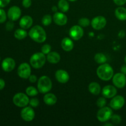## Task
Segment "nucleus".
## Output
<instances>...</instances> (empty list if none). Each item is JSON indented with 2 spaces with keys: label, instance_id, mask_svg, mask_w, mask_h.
<instances>
[{
  "label": "nucleus",
  "instance_id": "4468645a",
  "mask_svg": "<svg viewBox=\"0 0 126 126\" xmlns=\"http://www.w3.org/2000/svg\"><path fill=\"white\" fill-rule=\"evenodd\" d=\"M16 66V62L11 57H7L2 60L1 63L2 69L6 72H11Z\"/></svg>",
  "mask_w": 126,
  "mask_h": 126
},
{
  "label": "nucleus",
  "instance_id": "c9c22d12",
  "mask_svg": "<svg viewBox=\"0 0 126 126\" xmlns=\"http://www.w3.org/2000/svg\"><path fill=\"white\" fill-rule=\"evenodd\" d=\"M14 24L13 23V21H9V22H7V23L6 25V30L8 31L12 30L14 28Z\"/></svg>",
  "mask_w": 126,
  "mask_h": 126
},
{
  "label": "nucleus",
  "instance_id": "37998d69",
  "mask_svg": "<svg viewBox=\"0 0 126 126\" xmlns=\"http://www.w3.org/2000/svg\"><path fill=\"white\" fill-rule=\"evenodd\" d=\"M105 126H113V124H106Z\"/></svg>",
  "mask_w": 126,
  "mask_h": 126
},
{
  "label": "nucleus",
  "instance_id": "5701e85b",
  "mask_svg": "<svg viewBox=\"0 0 126 126\" xmlns=\"http://www.w3.org/2000/svg\"><path fill=\"white\" fill-rule=\"evenodd\" d=\"M89 91L92 94L98 95L101 92V87L99 84L96 82H92L89 85Z\"/></svg>",
  "mask_w": 126,
  "mask_h": 126
},
{
  "label": "nucleus",
  "instance_id": "20e7f679",
  "mask_svg": "<svg viewBox=\"0 0 126 126\" xmlns=\"http://www.w3.org/2000/svg\"><path fill=\"white\" fill-rule=\"evenodd\" d=\"M38 89L41 94H46L51 90L52 87V81L48 76H42L38 81Z\"/></svg>",
  "mask_w": 126,
  "mask_h": 126
},
{
  "label": "nucleus",
  "instance_id": "a19ab883",
  "mask_svg": "<svg viewBox=\"0 0 126 126\" xmlns=\"http://www.w3.org/2000/svg\"><path fill=\"white\" fill-rule=\"evenodd\" d=\"M121 72L126 75V65H124L121 68Z\"/></svg>",
  "mask_w": 126,
  "mask_h": 126
},
{
  "label": "nucleus",
  "instance_id": "49530a36",
  "mask_svg": "<svg viewBox=\"0 0 126 126\" xmlns=\"http://www.w3.org/2000/svg\"><path fill=\"white\" fill-rule=\"evenodd\" d=\"M0 60H1V57H0Z\"/></svg>",
  "mask_w": 126,
  "mask_h": 126
},
{
  "label": "nucleus",
  "instance_id": "412c9836",
  "mask_svg": "<svg viewBox=\"0 0 126 126\" xmlns=\"http://www.w3.org/2000/svg\"><path fill=\"white\" fill-rule=\"evenodd\" d=\"M44 103L47 105H54L56 103L57 101V98L54 95V94L52 93H46V94L44 95L43 98Z\"/></svg>",
  "mask_w": 126,
  "mask_h": 126
},
{
  "label": "nucleus",
  "instance_id": "7c9ffc66",
  "mask_svg": "<svg viewBox=\"0 0 126 126\" xmlns=\"http://www.w3.org/2000/svg\"><path fill=\"white\" fill-rule=\"evenodd\" d=\"M110 119L111 120L112 123H113L115 124H119V123L121 122L122 118L119 115H118V114H114V115H112Z\"/></svg>",
  "mask_w": 126,
  "mask_h": 126
},
{
  "label": "nucleus",
  "instance_id": "39448f33",
  "mask_svg": "<svg viewBox=\"0 0 126 126\" xmlns=\"http://www.w3.org/2000/svg\"><path fill=\"white\" fill-rule=\"evenodd\" d=\"M113 115V111L110 107H104L98 110L97 114V118L99 121L102 123L108 121L111 119Z\"/></svg>",
  "mask_w": 126,
  "mask_h": 126
},
{
  "label": "nucleus",
  "instance_id": "cd10ccee",
  "mask_svg": "<svg viewBox=\"0 0 126 126\" xmlns=\"http://www.w3.org/2000/svg\"><path fill=\"white\" fill-rule=\"evenodd\" d=\"M52 18L50 15H45L42 18V24L44 26H48L52 23Z\"/></svg>",
  "mask_w": 126,
  "mask_h": 126
},
{
  "label": "nucleus",
  "instance_id": "a211bd4d",
  "mask_svg": "<svg viewBox=\"0 0 126 126\" xmlns=\"http://www.w3.org/2000/svg\"><path fill=\"white\" fill-rule=\"evenodd\" d=\"M33 24V18L29 16H25L20 20V27L23 29H28Z\"/></svg>",
  "mask_w": 126,
  "mask_h": 126
},
{
  "label": "nucleus",
  "instance_id": "79ce46f5",
  "mask_svg": "<svg viewBox=\"0 0 126 126\" xmlns=\"http://www.w3.org/2000/svg\"><path fill=\"white\" fill-rule=\"evenodd\" d=\"M57 9L58 8L57 7H55V6H53V7H52V11H54V12H57Z\"/></svg>",
  "mask_w": 126,
  "mask_h": 126
},
{
  "label": "nucleus",
  "instance_id": "a18cd8bd",
  "mask_svg": "<svg viewBox=\"0 0 126 126\" xmlns=\"http://www.w3.org/2000/svg\"><path fill=\"white\" fill-rule=\"evenodd\" d=\"M124 61H125V63H126V57H125V59H124Z\"/></svg>",
  "mask_w": 126,
  "mask_h": 126
},
{
  "label": "nucleus",
  "instance_id": "c03bdc74",
  "mask_svg": "<svg viewBox=\"0 0 126 126\" xmlns=\"http://www.w3.org/2000/svg\"><path fill=\"white\" fill-rule=\"evenodd\" d=\"M69 1H71V2H73V1H77V0H68Z\"/></svg>",
  "mask_w": 126,
  "mask_h": 126
},
{
  "label": "nucleus",
  "instance_id": "f03ea898",
  "mask_svg": "<svg viewBox=\"0 0 126 126\" xmlns=\"http://www.w3.org/2000/svg\"><path fill=\"white\" fill-rule=\"evenodd\" d=\"M114 71L111 66L108 63L101 64L97 70V75L103 81H109L113 78Z\"/></svg>",
  "mask_w": 126,
  "mask_h": 126
},
{
  "label": "nucleus",
  "instance_id": "6e6552de",
  "mask_svg": "<svg viewBox=\"0 0 126 126\" xmlns=\"http://www.w3.org/2000/svg\"><path fill=\"white\" fill-rule=\"evenodd\" d=\"M113 83L117 88H124L126 85V75L122 73H118L114 75L113 76Z\"/></svg>",
  "mask_w": 126,
  "mask_h": 126
},
{
  "label": "nucleus",
  "instance_id": "58836bf2",
  "mask_svg": "<svg viewBox=\"0 0 126 126\" xmlns=\"http://www.w3.org/2000/svg\"><path fill=\"white\" fill-rule=\"evenodd\" d=\"M28 79H29L30 82L32 83H34L37 81V77L36 75H30Z\"/></svg>",
  "mask_w": 126,
  "mask_h": 126
},
{
  "label": "nucleus",
  "instance_id": "f8f14e48",
  "mask_svg": "<svg viewBox=\"0 0 126 126\" xmlns=\"http://www.w3.org/2000/svg\"><path fill=\"white\" fill-rule=\"evenodd\" d=\"M91 23L94 29L99 30L105 27L107 25V20L103 16H97L92 20Z\"/></svg>",
  "mask_w": 126,
  "mask_h": 126
},
{
  "label": "nucleus",
  "instance_id": "0eeeda50",
  "mask_svg": "<svg viewBox=\"0 0 126 126\" xmlns=\"http://www.w3.org/2000/svg\"><path fill=\"white\" fill-rule=\"evenodd\" d=\"M31 67L27 63H23L20 64L17 69V73L18 76L22 79H28L31 75Z\"/></svg>",
  "mask_w": 126,
  "mask_h": 126
},
{
  "label": "nucleus",
  "instance_id": "423d86ee",
  "mask_svg": "<svg viewBox=\"0 0 126 126\" xmlns=\"http://www.w3.org/2000/svg\"><path fill=\"white\" fill-rule=\"evenodd\" d=\"M12 100L15 105L20 108L27 107L30 102L28 95L23 93L16 94L14 96Z\"/></svg>",
  "mask_w": 126,
  "mask_h": 126
},
{
  "label": "nucleus",
  "instance_id": "b1692460",
  "mask_svg": "<svg viewBox=\"0 0 126 126\" xmlns=\"http://www.w3.org/2000/svg\"><path fill=\"white\" fill-rule=\"evenodd\" d=\"M27 31L25 30L23 28H19V29L16 30L14 33V36L16 39H23L27 36Z\"/></svg>",
  "mask_w": 126,
  "mask_h": 126
},
{
  "label": "nucleus",
  "instance_id": "9d476101",
  "mask_svg": "<svg viewBox=\"0 0 126 126\" xmlns=\"http://www.w3.org/2000/svg\"><path fill=\"white\" fill-rule=\"evenodd\" d=\"M124 104H125V99L121 95H115L112 98V100L110 103L111 108L115 110H120L124 107Z\"/></svg>",
  "mask_w": 126,
  "mask_h": 126
},
{
  "label": "nucleus",
  "instance_id": "4be33fe9",
  "mask_svg": "<svg viewBox=\"0 0 126 126\" xmlns=\"http://www.w3.org/2000/svg\"><path fill=\"white\" fill-rule=\"evenodd\" d=\"M115 16L119 20H126V8L121 6L116 8L115 10Z\"/></svg>",
  "mask_w": 126,
  "mask_h": 126
},
{
  "label": "nucleus",
  "instance_id": "aec40b11",
  "mask_svg": "<svg viewBox=\"0 0 126 126\" xmlns=\"http://www.w3.org/2000/svg\"><path fill=\"white\" fill-rule=\"evenodd\" d=\"M46 59L49 63L56 64L60 60V55L57 52H50L46 57Z\"/></svg>",
  "mask_w": 126,
  "mask_h": 126
},
{
  "label": "nucleus",
  "instance_id": "bb28decb",
  "mask_svg": "<svg viewBox=\"0 0 126 126\" xmlns=\"http://www.w3.org/2000/svg\"><path fill=\"white\" fill-rule=\"evenodd\" d=\"M38 92L39 91H38L33 86H29L26 89V94L27 95L30 96V97H34V96L37 95Z\"/></svg>",
  "mask_w": 126,
  "mask_h": 126
},
{
  "label": "nucleus",
  "instance_id": "a878e982",
  "mask_svg": "<svg viewBox=\"0 0 126 126\" xmlns=\"http://www.w3.org/2000/svg\"><path fill=\"white\" fill-rule=\"evenodd\" d=\"M94 60L98 64L105 63L107 61V58L105 54L102 53H97L94 57Z\"/></svg>",
  "mask_w": 126,
  "mask_h": 126
},
{
  "label": "nucleus",
  "instance_id": "6ab92c4d",
  "mask_svg": "<svg viewBox=\"0 0 126 126\" xmlns=\"http://www.w3.org/2000/svg\"><path fill=\"white\" fill-rule=\"evenodd\" d=\"M61 46L62 49L66 52L71 51L74 47V44L73 43V41L70 38H67V37L62 39Z\"/></svg>",
  "mask_w": 126,
  "mask_h": 126
},
{
  "label": "nucleus",
  "instance_id": "72a5a7b5",
  "mask_svg": "<svg viewBox=\"0 0 126 126\" xmlns=\"http://www.w3.org/2000/svg\"><path fill=\"white\" fill-rule=\"evenodd\" d=\"M30 105H31V107H34V108H36L39 104V101L38 98H33L30 100L29 102Z\"/></svg>",
  "mask_w": 126,
  "mask_h": 126
},
{
  "label": "nucleus",
  "instance_id": "2eb2a0df",
  "mask_svg": "<svg viewBox=\"0 0 126 126\" xmlns=\"http://www.w3.org/2000/svg\"><path fill=\"white\" fill-rule=\"evenodd\" d=\"M53 20L55 24L59 26H63L66 24L68 22V18L65 14L62 12H57L53 16Z\"/></svg>",
  "mask_w": 126,
  "mask_h": 126
},
{
  "label": "nucleus",
  "instance_id": "f704fd0d",
  "mask_svg": "<svg viewBox=\"0 0 126 126\" xmlns=\"http://www.w3.org/2000/svg\"><path fill=\"white\" fill-rule=\"evenodd\" d=\"M32 0H22V6L25 8H28L32 5Z\"/></svg>",
  "mask_w": 126,
  "mask_h": 126
},
{
  "label": "nucleus",
  "instance_id": "e433bc0d",
  "mask_svg": "<svg viewBox=\"0 0 126 126\" xmlns=\"http://www.w3.org/2000/svg\"><path fill=\"white\" fill-rule=\"evenodd\" d=\"M11 0H0V8L6 7L9 4Z\"/></svg>",
  "mask_w": 126,
  "mask_h": 126
},
{
  "label": "nucleus",
  "instance_id": "c756f323",
  "mask_svg": "<svg viewBox=\"0 0 126 126\" xmlns=\"http://www.w3.org/2000/svg\"><path fill=\"white\" fill-rule=\"evenodd\" d=\"M106 104H107V100L104 97H100L97 101V105L98 108H103V107H105Z\"/></svg>",
  "mask_w": 126,
  "mask_h": 126
},
{
  "label": "nucleus",
  "instance_id": "1a4fd4ad",
  "mask_svg": "<svg viewBox=\"0 0 126 126\" xmlns=\"http://www.w3.org/2000/svg\"><path fill=\"white\" fill-rule=\"evenodd\" d=\"M70 36L75 41L79 40L84 35V30L79 25H74L69 31Z\"/></svg>",
  "mask_w": 126,
  "mask_h": 126
},
{
  "label": "nucleus",
  "instance_id": "473e14b6",
  "mask_svg": "<svg viewBox=\"0 0 126 126\" xmlns=\"http://www.w3.org/2000/svg\"><path fill=\"white\" fill-rule=\"evenodd\" d=\"M7 16L6 12L2 9H0V23H2L6 20Z\"/></svg>",
  "mask_w": 126,
  "mask_h": 126
},
{
  "label": "nucleus",
  "instance_id": "f257e3e1",
  "mask_svg": "<svg viewBox=\"0 0 126 126\" xmlns=\"http://www.w3.org/2000/svg\"><path fill=\"white\" fill-rule=\"evenodd\" d=\"M29 36L31 39L36 43H42L46 39V33L42 27L39 25L34 26L29 32Z\"/></svg>",
  "mask_w": 126,
  "mask_h": 126
},
{
  "label": "nucleus",
  "instance_id": "393cba45",
  "mask_svg": "<svg viewBox=\"0 0 126 126\" xmlns=\"http://www.w3.org/2000/svg\"><path fill=\"white\" fill-rule=\"evenodd\" d=\"M58 8L62 12H67L70 8V5L66 0H59L58 2Z\"/></svg>",
  "mask_w": 126,
  "mask_h": 126
},
{
  "label": "nucleus",
  "instance_id": "ea45409f",
  "mask_svg": "<svg viewBox=\"0 0 126 126\" xmlns=\"http://www.w3.org/2000/svg\"><path fill=\"white\" fill-rule=\"evenodd\" d=\"M5 87V81L2 79L0 78V91L3 89Z\"/></svg>",
  "mask_w": 126,
  "mask_h": 126
},
{
  "label": "nucleus",
  "instance_id": "ddd939ff",
  "mask_svg": "<svg viewBox=\"0 0 126 126\" xmlns=\"http://www.w3.org/2000/svg\"><path fill=\"white\" fill-rule=\"evenodd\" d=\"M21 10L18 6H14L9 8L7 12V17L11 21H16L20 17Z\"/></svg>",
  "mask_w": 126,
  "mask_h": 126
},
{
  "label": "nucleus",
  "instance_id": "9b49d317",
  "mask_svg": "<svg viewBox=\"0 0 126 126\" xmlns=\"http://www.w3.org/2000/svg\"><path fill=\"white\" fill-rule=\"evenodd\" d=\"M21 117L22 119L27 122H30L33 120L35 116V113L32 107H23L20 113Z\"/></svg>",
  "mask_w": 126,
  "mask_h": 126
},
{
  "label": "nucleus",
  "instance_id": "f3484780",
  "mask_svg": "<svg viewBox=\"0 0 126 126\" xmlns=\"http://www.w3.org/2000/svg\"><path fill=\"white\" fill-rule=\"evenodd\" d=\"M117 94V89L114 86L108 85L105 86L102 90V95L105 98H111L114 97Z\"/></svg>",
  "mask_w": 126,
  "mask_h": 126
},
{
  "label": "nucleus",
  "instance_id": "c85d7f7f",
  "mask_svg": "<svg viewBox=\"0 0 126 126\" xmlns=\"http://www.w3.org/2000/svg\"><path fill=\"white\" fill-rule=\"evenodd\" d=\"M78 23L79 25L81 26V27H87L89 25L91 22L88 18L83 17V18H81L79 20Z\"/></svg>",
  "mask_w": 126,
  "mask_h": 126
},
{
  "label": "nucleus",
  "instance_id": "4c0bfd02",
  "mask_svg": "<svg viewBox=\"0 0 126 126\" xmlns=\"http://www.w3.org/2000/svg\"><path fill=\"white\" fill-rule=\"evenodd\" d=\"M114 3L119 6H122L126 3V0H113Z\"/></svg>",
  "mask_w": 126,
  "mask_h": 126
},
{
  "label": "nucleus",
  "instance_id": "2f4dec72",
  "mask_svg": "<svg viewBox=\"0 0 126 126\" xmlns=\"http://www.w3.org/2000/svg\"><path fill=\"white\" fill-rule=\"evenodd\" d=\"M50 51H51V46L49 44H44V46H43L41 48V52L47 55Z\"/></svg>",
  "mask_w": 126,
  "mask_h": 126
},
{
  "label": "nucleus",
  "instance_id": "dca6fc26",
  "mask_svg": "<svg viewBox=\"0 0 126 126\" xmlns=\"http://www.w3.org/2000/svg\"><path fill=\"white\" fill-rule=\"evenodd\" d=\"M55 78L58 82L62 84H65L70 79V76L67 71L63 70H59L55 72Z\"/></svg>",
  "mask_w": 126,
  "mask_h": 126
},
{
  "label": "nucleus",
  "instance_id": "7ed1b4c3",
  "mask_svg": "<svg viewBox=\"0 0 126 126\" xmlns=\"http://www.w3.org/2000/svg\"><path fill=\"white\" fill-rule=\"evenodd\" d=\"M46 57L43 52H36L32 55L30 60V65L35 69L43 67L46 61Z\"/></svg>",
  "mask_w": 126,
  "mask_h": 126
}]
</instances>
